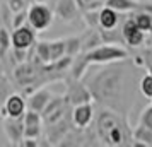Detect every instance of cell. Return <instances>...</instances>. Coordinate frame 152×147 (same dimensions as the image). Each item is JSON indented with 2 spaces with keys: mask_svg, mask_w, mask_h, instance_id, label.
Here are the masks:
<instances>
[{
  "mask_svg": "<svg viewBox=\"0 0 152 147\" xmlns=\"http://www.w3.org/2000/svg\"><path fill=\"white\" fill-rule=\"evenodd\" d=\"M14 77L19 84L29 86L38 79V72H36V67L31 62H22L17 65V69L14 72Z\"/></svg>",
  "mask_w": 152,
  "mask_h": 147,
  "instance_id": "5bb4252c",
  "label": "cell"
},
{
  "mask_svg": "<svg viewBox=\"0 0 152 147\" xmlns=\"http://www.w3.org/2000/svg\"><path fill=\"white\" fill-rule=\"evenodd\" d=\"M104 5L115 9L121 14L137 12V10H147V12L152 14V2L144 4V2H138V0H104Z\"/></svg>",
  "mask_w": 152,
  "mask_h": 147,
  "instance_id": "9c48e42d",
  "label": "cell"
},
{
  "mask_svg": "<svg viewBox=\"0 0 152 147\" xmlns=\"http://www.w3.org/2000/svg\"><path fill=\"white\" fill-rule=\"evenodd\" d=\"M89 67L91 65L87 63V60L84 58V53H79L77 56H74V62H72V65H70V69H69L72 80H80Z\"/></svg>",
  "mask_w": 152,
  "mask_h": 147,
  "instance_id": "2e32d148",
  "label": "cell"
},
{
  "mask_svg": "<svg viewBox=\"0 0 152 147\" xmlns=\"http://www.w3.org/2000/svg\"><path fill=\"white\" fill-rule=\"evenodd\" d=\"M12 55L15 56V60L19 63L26 62V56H28V50H17V48H12Z\"/></svg>",
  "mask_w": 152,
  "mask_h": 147,
  "instance_id": "f546056e",
  "label": "cell"
},
{
  "mask_svg": "<svg viewBox=\"0 0 152 147\" xmlns=\"http://www.w3.org/2000/svg\"><path fill=\"white\" fill-rule=\"evenodd\" d=\"M138 123H142L144 127H147L149 130H152V105L145 106L142 113H140V118H138Z\"/></svg>",
  "mask_w": 152,
  "mask_h": 147,
  "instance_id": "4316f807",
  "label": "cell"
},
{
  "mask_svg": "<svg viewBox=\"0 0 152 147\" xmlns=\"http://www.w3.org/2000/svg\"><path fill=\"white\" fill-rule=\"evenodd\" d=\"M79 10L75 0H58L55 9V15L63 22H72L79 17Z\"/></svg>",
  "mask_w": 152,
  "mask_h": 147,
  "instance_id": "4fadbf2b",
  "label": "cell"
},
{
  "mask_svg": "<svg viewBox=\"0 0 152 147\" xmlns=\"http://www.w3.org/2000/svg\"><path fill=\"white\" fill-rule=\"evenodd\" d=\"M94 120V108L91 103H82V105L74 106L72 110V123L79 128L89 127Z\"/></svg>",
  "mask_w": 152,
  "mask_h": 147,
  "instance_id": "8fae6325",
  "label": "cell"
},
{
  "mask_svg": "<svg viewBox=\"0 0 152 147\" xmlns=\"http://www.w3.org/2000/svg\"><path fill=\"white\" fill-rule=\"evenodd\" d=\"M36 58L41 65H50L51 63V55H50V41H38L34 43Z\"/></svg>",
  "mask_w": 152,
  "mask_h": 147,
  "instance_id": "ac0fdd59",
  "label": "cell"
},
{
  "mask_svg": "<svg viewBox=\"0 0 152 147\" xmlns=\"http://www.w3.org/2000/svg\"><path fill=\"white\" fill-rule=\"evenodd\" d=\"M118 24H120V12L118 10L106 7V5L99 9V29L110 31V29L118 28Z\"/></svg>",
  "mask_w": 152,
  "mask_h": 147,
  "instance_id": "9a60e30c",
  "label": "cell"
},
{
  "mask_svg": "<svg viewBox=\"0 0 152 147\" xmlns=\"http://www.w3.org/2000/svg\"><path fill=\"white\" fill-rule=\"evenodd\" d=\"M53 17H55V12L46 4L34 2L33 5L28 7V22L29 26L38 33H43L45 29H48L51 26V22H53Z\"/></svg>",
  "mask_w": 152,
  "mask_h": 147,
  "instance_id": "277c9868",
  "label": "cell"
},
{
  "mask_svg": "<svg viewBox=\"0 0 152 147\" xmlns=\"http://www.w3.org/2000/svg\"><path fill=\"white\" fill-rule=\"evenodd\" d=\"M7 4H9V10H10V14L19 12V10H22V9H28L26 0H7Z\"/></svg>",
  "mask_w": 152,
  "mask_h": 147,
  "instance_id": "f1b7e54d",
  "label": "cell"
},
{
  "mask_svg": "<svg viewBox=\"0 0 152 147\" xmlns=\"http://www.w3.org/2000/svg\"><path fill=\"white\" fill-rule=\"evenodd\" d=\"M133 140H140V142H145L147 146H152V130H149L142 123H138L133 128Z\"/></svg>",
  "mask_w": 152,
  "mask_h": 147,
  "instance_id": "603a6c76",
  "label": "cell"
},
{
  "mask_svg": "<svg viewBox=\"0 0 152 147\" xmlns=\"http://www.w3.org/2000/svg\"><path fill=\"white\" fill-rule=\"evenodd\" d=\"M82 21L91 29H99V9H89L82 12Z\"/></svg>",
  "mask_w": 152,
  "mask_h": 147,
  "instance_id": "7402d4cb",
  "label": "cell"
},
{
  "mask_svg": "<svg viewBox=\"0 0 152 147\" xmlns=\"http://www.w3.org/2000/svg\"><path fill=\"white\" fill-rule=\"evenodd\" d=\"M19 146H22V147H38L39 146V140L38 139H22Z\"/></svg>",
  "mask_w": 152,
  "mask_h": 147,
  "instance_id": "4dcf8cb0",
  "label": "cell"
},
{
  "mask_svg": "<svg viewBox=\"0 0 152 147\" xmlns=\"http://www.w3.org/2000/svg\"><path fill=\"white\" fill-rule=\"evenodd\" d=\"M36 43V31L31 26H21L12 31V48L29 50Z\"/></svg>",
  "mask_w": 152,
  "mask_h": 147,
  "instance_id": "52a82bcc",
  "label": "cell"
},
{
  "mask_svg": "<svg viewBox=\"0 0 152 147\" xmlns=\"http://www.w3.org/2000/svg\"><path fill=\"white\" fill-rule=\"evenodd\" d=\"M123 79L125 70L120 67L118 62L104 63L103 69H99L89 79L87 87H89L92 98L99 103H111L121 96L123 89Z\"/></svg>",
  "mask_w": 152,
  "mask_h": 147,
  "instance_id": "6da1fadb",
  "label": "cell"
},
{
  "mask_svg": "<svg viewBox=\"0 0 152 147\" xmlns=\"http://www.w3.org/2000/svg\"><path fill=\"white\" fill-rule=\"evenodd\" d=\"M135 63H137L138 67H144V60H142V56H137V58H135Z\"/></svg>",
  "mask_w": 152,
  "mask_h": 147,
  "instance_id": "d6a6232c",
  "label": "cell"
},
{
  "mask_svg": "<svg viewBox=\"0 0 152 147\" xmlns=\"http://www.w3.org/2000/svg\"><path fill=\"white\" fill-rule=\"evenodd\" d=\"M26 21H28V9H22V10H19V12H14V14H12L10 26H12V29L21 28V26L26 24Z\"/></svg>",
  "mask_w": 152,
  "mask_h": 147,
  "instance_id": "484cf974",
  "label": "cell"
},
{
  "mask_svg": "<svg viewBox=\"0 0 152 147\" xmlns=\"http://www.w3.org/2000/svg\"><path fill=\"white\" fill-rule=\"evenodd\" d=\"M33 2H38V4H46V0H33Z\"/></svg>",
  "mask_w": 152,
  "mask_h": 147,
  "instance_id": "836d02e7",
  "label": "cell"
},
{
  "mask_svg": "<svg viewBox=\"0 0 152 147\" xmlns=\"http://www.w3.org/2000/svg\"><path fill=\"white\" fill-rule=\"evenodd\" d=\"M84 58L89 65H104L111 62H123L128 58V51L123 46H118L115 43H103L97 48L86 51Z\"/></svg>",
  "mask_w": 152,
  "mask_h": 147,
  "instance_id": "3957f363",
  "label": "cell"
},
{
  "mask_svg": "<svg viewBox=\"0 0 152 147\" xmlns=\"http://www.w3.org/2000/svg\"><path fill=\"white\" fill-rule=\"evenodd\" d=\"M132 146H133V147H149L145 142H140V140H133V142H132Z\"/></svg>",
  "mask_w": 152,
  "mask_h": 147,
  "instance_id": "1f68e13d",
  "label": "cell"
},
{
  "mask_svg": "<svg viewBox=\"0 0 152 147\" xmlns=\"http://www.w3.org/2000/svg\"><path fill=\"white\" fill-rule=\"evenodd\" d=\"M133 21H135V24L144 31L145 34L152 33V14L151 12H147V10H137Z\"/></svg>",
  "mask_w": 152,
  "mask_h": 147,
  "instance_id": "d6986e66",
  "label": "cell"
},
{
  "mask_svg": "<svg viewBox=\"0 0 152 147\" xmlns=\"http://www.w3.org/2000/svg\"><path fill=\"white\" fill-rule=\"evenodd\" d=\"M121 34H123L125 43L130 45V46H133V48L142 46L144 41H145V33L135 24L133 17H132V19H126V21L123 22V26H121Z\"/></svg>",
  "mask_w": 152,
  "mask_h": 147,
  "instance_id": "ba28073f",
  "label": "cell"
},
{
  "mask_svg": "<svg viewBox=\"0 0 152 147\" xmlns=\"http://www.w3.org/2000/svg\"><path fill=\"white\" fill-rule=\"evenodd\" d=\"M4 132L7 135L10 144L19 146L21 140L24 139V120L21 118H5L4 120Z\"/></svg>",
  "mask_w": 152,
  "mask_h": 147,
  "instance_id": "30bf717a",
  "label": "cell"
},
{
  "mask_svg": "<svg viewBox=\"0 0 152 147\" xmlns=\"http://www.w3.org/2000/svg\"><path fill=\"white\" fill-rule=\"evenodd\" d=\"M51 96H53V94H51L50 89H46V87H41V89L38 87V89H34V91L26 98L28 110H34V111H38V113H43V110H45L46 105L50 103Z\"/></svg>",
  "mask_w": 152,
  "mask_h": 147,
  "instance_id": "7c38bea8",
  "label": "cell"
},
{
  "mask_svg": "<svg viewBox=\"0 0 152 147\" xmlns=\"http://www.w3.org/2000/svg\"><path fill=\"white\" fill-rule=\"evenodd\" d=\"M50 55H51V63H55L56 60L65 56V38L50 41Z\"/></svg>",
  "mask_w": 152,
  "mask_h": 147,
  "instance_id": "44dd1931",
  "label": "cell"
},
{
  "mask_svg": "<svg viewBox=\"0 0 152 147\" xmlns=\"http://www.w3.org/2000/svg\"><path fill=\"white\" fill-rule=\"evenodd\" d=\"M103 36H101V31L99 29H91L86 33V36L82 38V53L86 51H91V50L97 48L99 45H103Z\"/></svg>",
  "mask_w": 152,
  "mask_h": 147,
  "instance_id": "e0dca14e",
  "label": "cell"
},
{
  "mask_svg": "<svg viewBox=\"0 0 152 147\" xmlns=\"http://www.w3.org/2000/svg\"><path fill=\"white\" fill-rule=\"evenodd\" d=\"M65 99L69 101V105L77 106V105H82V103H92L94 98H92L87 86L80 84V80H74L70 86H67Z\"/></svg>",
  "mask_w": 152,
  "mask_h": 147,
  "instance_id": "8992f818",
  "label": "cell"
},
{
  "mask_svg": "<svg viewBox=\"0 0 152 147\" xmlns=\"http://www.w3.org/2000/svg\"><path fill=\"white\" fill-rule=\"evenodd\" d=\"M140 92L147 99H152V74H145L140 80Z\"/></svg>",
  "mask_w": 152,
  "mask_h": 147,
  "instance_id": "d4e9b609",
  "label": "cell"
},
{
  "mask_svg": "<svg viewBox=\"0 0 152 147\" xmlns=\"http://www.w3.org/2000/svg\"><path fill=\"white\" fill-rule=\"evenodd\" d=\"M79 53H82V38H79V36L65 38V55L77 56Z\"/></svg>",
  "mask_w": 152,
  "mask_h": 147,
  "instance_id": "ffe728a7",
  "label": "cell"
},
{
  "mask_svg": "<svg viewBox=\"0 0 152 147\" xmlns=\"http://www.w3.org/2000/svg\"><path fill=\"white\" fill-rule=\"evenodd\" d=\"M97 135L108 146H123L126 135V127L121 125V118L111 111H103L97 116Z\"/></svg>",
  "mask_w": 152,
  "mask_h": 147,
  "instance_id": "7a4b0ae2",
  "label": "cell"
},
{
  "mask_svg": "<svg viewBox=\"0 0 152 147\" xmlns=\"http://www.w3.org/2000/svg\"><path fill=\"white\" fill-rule=\"evenodd\" d=\"M10 48H12V34L5 28H0V58H4Z\"/></svg>",
  "mask_w": 152,
  "mask_h": 147,
  "instance_id": "cb8c5ba5",
  "label": "cell"
},
{
  "mask_svg": "<svg viewBox=\"0 0 152 147\" xmlns=\"http://www.w3.org/2000/svg\"><path fill=\"white\" fill-rule=\"evenodd\" d=\"M26 110H28V103L22 94H9L2 105L0 115L4 118H7V116L9 118H21V116H24Z\"/></svg>",
  "mask_w": 152,
  "mask_h": 147,
  "instance_id": "5b68a950",
  "label": "cell"
},
{
  "mask_svg": "<svg viewBox=\"0 0 152 147\" xmlns=\"http://www.w3.org/2000/svg\"><path fill=\"white\" fill-rule=\"evenodd\" d=\"M101 2H103V4H104V0H101Z\"/></svg>",
  "mask_w": 152,
  "mask_h": 147,
  "instance_id": "e575fe53",
  "label": "cell"
},
{
  "mask_svg": "<svg viewBox=\"0 0 152 147\" xmlns=\"http://www.w3.org/2000/svg\"><path fill=\"white\" fill-rule=\"evenodd\" d=\"M41 125H28L24 127V139H39Z\"/></svg>",
  "mask_w": 152,
  "mask_h": 147,
  "instance_id": "83f0119b",
  "label": "cell"
}]
</instances>
